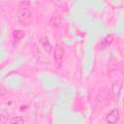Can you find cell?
<instances>
[{
  "label": "cell",
  "mask_w": 124,
  "mask_h": 124,
  "mask_svg": "<svg viewBox=\"0 0 124 124\" xmlns=\"http://www.w3.org/2000/svg\"><path fill=\"white\" fill-rule=\"evenodd\" d=\"M23 36H24V33H23L21 30H16V31H15V33H14V38H15V39H17V40L21 39Z\"/></svg>",
  "instance_id": "8"
},
{
  "label": "cell",
  "mask_w": 124,
  "mask_h": 124,
  "mask_svg": "<svg viewBox=\"0 0 124 124\" xmlns=\"http://www.w3.org/2000/svg\"><path fill=\"white\" fill-rule=\"evenodd\" d=\"M108 99V92L107 90H102L98 93V95L96 97V103L99 106H103L104 104L107 103Z\"/></svg>",
  "instance_id": "3"
},
{
  "label": "cell",
  "mask_w": 124,
  "mask_h": 124,
  "mask_svg": "<svg viewBox=\"0 0 124 124\" xmlns=\"http://www.w3.org/2000/svg\"><path fill=\"white\" fill-rule=\"evenodd\" d=\"M123 108H124V99H123Z\"/></svg>",
  "instance_id": "9"
},
{
  "label": "cell",
  "mask_w": 124,
  "mask_h": 124,
  "mask_svg": "<svg viewBox=\"0 0 124 124\" xmlns=\"http://www.w3.org/2000/svg\"><path fill=\"white\" fill-rule=\"evenodd\" d=\"M112 41H113V36L108 35V36H107L106 38H104V39H103V41H102L101 45H102V46H103V47H106V46H108L112 43Z\"/></svg>",
  "instance_id": "5"
},
{
  "label": "cell",
  "mask_w": 124,
  "mask_h": 124,
  "mask_svg": "<svg viewBox=\"0 0 124 124\" xmlns=\"http://www.w3.org/2000/svg\"><path fill=\"white\" fill-rule=\"evenodd\" d=\"M18 21L21 25L28 26L32 23V13L27 8H22L18 13Z\"/></svg>",
  "instance_id": "1"
},
{
  "label": "cell",
  "mask_w": 124,
  "mask_h": 124,
  "mask_svg": "<svg viewBox=\"0 0 124 124\" xmlns=\"http://www.w3.org/2000/svg\"><path fill=\"white\" fill-rule=\"evenodd\" d=\"M63 58H64V48L57 45L54 48V52H53V61L54 64L56 65V67H60L62 65L63 62Z\"/></svg>",
  "instance_id": "2"
},
{
  "label": "cell",
  "mask_w": 124,
  "mask_h": 124,
  "mask_svg": "<svg viewBox=\"0 0 124 124\" xmlns=\"http://www.w3.org/2000/svg\"><path fill=\"white\" fill-rule=\"evenodd\" d=\"M24 122H25L24 119L21 118L20 116H17V117H16V118H14V119L11 120V123L12 124H23Z\"/></svg>",
  "instance_id": "7"
},
{
  "label": "cell",
  "mask_w": 124,
  "mask_h": 124,
  "mask_svg": "<svg viewBox=\"0 0 124 124\" xmlns=\"http://www.w3.org/2000/svg\"><path fill=\"white\" fill-rule=\"evenodd\" d=\"M118 119H119V111H118L117 108H113V109L108 114V117H107V121H108V123H111V124L117 122Z\"/></svg>",
  "instance_id": "4"
},
{
  "label": "cell",
  "mask_w": 124,
  "mask_h": 124,
  "mask_svg": "<svg viewBox=\"0 0 124 124\" xmlns=\"http://www.w3.org/2000/svg\"><path fill=\"white\" fill-rule=\"evenodd\" d=\"M120 88H121V85L120 83L117 81V82H114L113 83V86H112V93H113V96L114 97H117L120 93Z\"/></svg>",
  "instance_id": "6"
}]
</instances>
